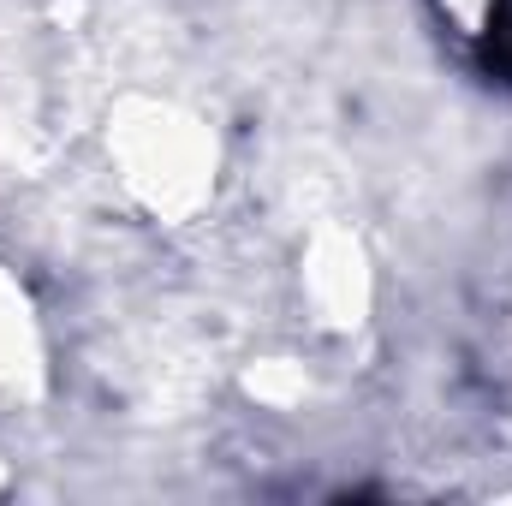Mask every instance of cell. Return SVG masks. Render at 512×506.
I'll return each mask as SVG.
<instances>
[{"label":"cell","mask_w":512,"mask_h":506,"mask_svg":"<svg viewBox=\"0 0 512 506\" xmlns=\"http://www.w3.org/2000/svg\"><path fill=\"white\" fill-rule=\"evenodd\" d=\"M298 268H304L298 280H304V292H310V304L328 328H358L364 322V310L376 298V274H370V256L352 233H322Z\"/></svg>","instance_id":"3"},{"label":"cell","mask_w":512,"mask_h":506,"mask_svg":"<svg viewBox=\"0 0 512 506\" xmlns=\"http://www.w3.org/2000/svg\"><path fill=\"white\" fill-rule=\"evenodd\" d=\"M108 173L137 215L155 227H191L221 197L227 143L215 120L167 90H131L108 108L102 126Z\"/></svg>","instance_id":"1"},{"label":"cell","mask_w":512,"mask_h":506,"mask_svg":"<svg viewBox=\"0 0 512 506\" xmlns=\"http://www.w3.org/2000/svg\"><path fill=\"white\" fill-rule=\"evenodd\" d=\"M48 381V340L30 286L0 262V423L24 411Z\"/></svg>","instance_id":"2"},{"label":"cell","mask_w":512,"mask_h":506,"mask_svg":"<svg viewBox=\"0 0 512 506\" xmlns=\"http://www.w3.org/2000/svg\"><path fill=\"white\" fill-rule=\"evenodd\" d=\"M435 12L459 30V36H471V42H489V36H501V24H507L512 0H435Z\"/></svg>","instance_id":"4"}]
</instances>
